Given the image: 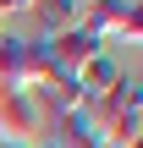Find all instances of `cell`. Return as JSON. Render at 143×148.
<instances>
[{
	"label": "cell",
	"instance_id": "5b68a950",
	"mask_svg": "<svg viewBox=\"0 0 143 148\" xmlns=\"http://www.w3.org/2000/svg\"><path fill=\"white\" fill-rule=\"evenodd\" d=\"M33 22H39V38L72 33L83 27V0H33Z\"/></svg>",
	"mask_w": 143,
	"mask_h": 148
},
{
	"label": "cell",
	"instance_id": "6da1fadb",
	"mask_svg": "<svg viewBox=\"0 0 143 148\" xmlns=\"http://www.w3.org/2000/svg\"><path fill=\"white\" fill-rule=\"evenodd\" d=\"M83 115H88V126L99 132V143L138 148V137H143V82L132 77V71H121V82H116L110 93L88 99Z\"/></svg>",
	"mask_w": 143,
	"mask_h": 148
},
{
	"label": "cell",
	"instance_id": "3957f363",
	"mask_svg": "<svg viewBox=\"0 0 143 148\" xmlns=\"http://www.w3.org/2000/svg\"><path fill=\"white\" fill-rule=\"evenodd\" d=\"M83 33H94L105 49H110L116 38H132V44H138V33H143L138 0H88V5H83Z\"/></svg>",
	"mask_w": 143,
	"mask_h": 148
},
{
	"label": "cell",
	"instance_id": "52a82bcc",
	"mask_svg": "<svg viewBox=\"0 0 143 148\" xmlns=\"http://www.w3.org/2000/svg\"><path fill=\"white\" fill-rule=\"evenodd\" d=\"M6 11H33V0H0V16Z\"/></svg>",
	"mask_w": 143,
	"mask_h": 148
},
{
	"label": "cell",
	"instance_id": "7a4b0ae2",
	"mask_svg": "<svg viewBox=\"0 0 143 148\" xmlns=\"http://www.w3.org/2000/svg\"><path fill=\"white\" fill-rule=\"evenodd\" d=\"M105 44L94 38V33H83V27H72V33H55V38H39V55H44V77H61V82H77V71L99 55Z\"/></svg>",
	"mask_w": 143,
	"mask_h": 148
},
{
	"label": "cell",
	"instance_id": "30bf717a",
	"mask_svg": "<svg viewBox=\"0 0 143 148\" xmlns=\"http://www.w3.org/2000/svg\"><path fill=\"white\" fill-rule=\"evenodd\" d=\"M83 5H88V0H83Z\"/></svg>",
	"mask_w": 143,
	"mask_h": 148
},
{
	"label": "cell",
	"instance_id": "277c9868",
	"mask_svg": "<svg viewBox=\"0 0 143 148\" xmlns=\"http://www.w3.org/2000/svg\"><path fill=\"white\" fill-rule=\"evenodd\" d=\"M0 137L6 143H22V148L44 137V115H39V104H33L28 88L0 82Z\"/></svg>",
	"mask_w": 143,
	"mask_h": 148
},
{
	"label": "cell",
	"instance_id": "ba28073f",
	"mask_svg": "<svg viewBox=\"0 0 143 148\" xmlns=\"http://www.w3.org/2000/svg\"><path fill=\"white\" fill-rule=\"evenodd\" d=\"M28 148H61V143H55V137H50V132H44V137H39V143H28Z\"/></svg>",
	"mask_w": 143,
	"mask_h": 148
},
{
	"label": "cell",
	"instance_id": "9c48e42d",
	"mask_svg": "<svg viewBox=\"0 0 143 148\" xmlns=\"http://www.w3.org/2000/svg\"><path fill=\"white\" fill-rule=\"evenodd\" d=\"M0 22H6V16H0ZM0 33H6V27H0Z\"/></svg>",
	"mask_w": 143,
	"mask_h": 148
},
{
	"label": "cell",
	"instance_id": "8992f818",
	"mask_svg": "<svg viewBox=\"0 0 143 148\" xmlns=\"http://www.w3.org/2000/svg\"><path fill=\"white\" fill-rule=\"evenodd\" d=\"M116 82H121V60H116L110 49H99V55H94V60H88V66L77 71V88H83L88 99H99V93H110Z\"/></svg>",
	"mask_w": 143,
	"mask_h": 148
}]
</instances>
